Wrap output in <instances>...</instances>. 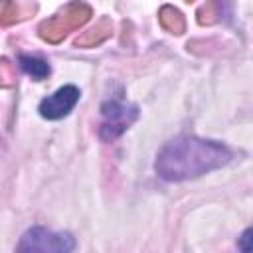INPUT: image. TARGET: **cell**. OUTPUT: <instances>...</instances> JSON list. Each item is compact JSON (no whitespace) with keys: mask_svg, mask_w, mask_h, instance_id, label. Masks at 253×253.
<instances>
[{"mask_svg":"<svg viewBox=\"0 0 253 253\" xmlns=\"http://www.w3.org/2000/svg\"><path fill=\"white\" fill-rule=\"evenodd\" d=\"M231 152L213 140H202L196 136H182L168 142L158 158H156V172L160 178L178 182L202 176L210 170H215L227 164Z\"/></svg>","mask_w":253,"mask_h":253,"instance_id":"1","label":"cell"},{"mask_svg":"<svg viewBox=\"0 0 253 253\" xmlns=\"http://www.w3.org/2000/svg\"><path fill=\"white\" fill-rule=\"evenodd\" d=\"M101 115L105 119L101 123V128H99L101 138L103 140H115L138 117V109L134 105H126V103H119V101H107L101 107Z\"/></svg>","mask_w":253,"mask_h":253,"instance_id":"2","label":"cell"},{"mask_svg":"<svg viewBox=\"0 0 253 253\" xmlns=\"http://www.w3.org/2000/svg\"><path fill=\"white\" fill-rule=\"evenodd\" d=\"M75 241L69 233H53L43 227H32L18 243V251H71Z\"/></svg>","mask_w":253,"mask_h":253,"instance_id":"3","label":"cell"},{"mask_svg":"<svg viewBox=\"0 0 253 253\" xmlns=\"http://www.w3.org/2000/svg\"><path fill=\"white\" fill-rule=\"evenodd\" d=\"M77 101H79V89L73 85H65L40 103V115L49 121L61 119L75 107Z\"/></svg>","mask_w":253,"mask_h":253,"instance_id":"4","label":"cell"},{"mask_svg":"<svg viewBox=\"0 0 253 253\" xmlns=\"http://www.w3.org/2000/svg\"><path fill=\"white\" fill-rule=\"evenodd\" d=\"M89 16H91V8L83 2H71L61 10V14H57V18L65 24L67 30L83 26L89 20Z\"/></svg>","mask_w":253,"mask_h":253,"instance_id":"5","label":"cell"},{"mask_svg":"<svg viewBox=\"0 0 253 253\" xmlns=\"http://www.w3.org/2000/svg\"><path fill=\"white\" fill-rule=\"evenodd\" d=\"M111 30H113V26H111V20H107V18H101V20L97 22V26H95V28H91L89 32H85L83 36H79V38L75 40V45H83V47H91V45H97V43L105 42V40L111 36Z\"/></svg>","mask_w":253,"mask_h":253,"instance_id":"6","label":"cell"},{"mask_svg":"<svg viewBox=\"0 0 253 253\" xmlns=\"http://www.w3.org/2000/svg\"><path fill=\"white\" fill-rule=\"evenodd\" d=\"M67 32H69V30L65 28V24H63L57 16H53V18L42 22V26H40V36H42L43 40L51 42V43H57L59 40H63V36H65Z\"/></svg>","mask_w":253,"mask_h":253,"instance_id":"7","label":"cell"},{"mask_svg":"<svg viewBox=\"0 0 253 253\" xmlns=\"http://www.w3.org/2000/svg\"><path fill=\"white\" fill-rule=\"evenodd\" d=\"M160 24H162V28H166L172 34H182L184 28H186L184 16L172 6H164L160 10Z\"/></svg>","mask_w":253,"mask_h":253,"instance_id":"8","label":"cell"},{"mask_svg":"<svg viewBox=\"0 0 253 253\" xmlns=\"http://www.w3.org/2000/svg\"><path fill=\"white\" fill-rule=\"evenodd\" d=\"M20 67L28 73V75H32L34 79H45L47 75H49V65L43 61V59H40V57H32V55H20Z\"/></svg>","mask_w":253,"mask_h":253,"instance_id":"9","label":"cell"},{"mask_svg":"<svg viewBox=\"0 0 253 253\" xmlns=\"http://www.w3.org/2000/svg\"><path fill=\"white\" fill-rule=\"evenodd\" d=\"M221 14H223V0H210L198 12V20H200V24H211L217 18H221Z\"/></svg>","mask_w":253,"mask_h":253,"instance_id":"10","label":"cell"},{"mask_svg":"<svg viewBox=\"0 0 253 253\" xmlns=\"http://www.w3.org/2000/svg\"><path fill=\"white\" fill-rule=\"evenodd\" d=\"M14 81V67L8 59H0V85H10Z\"/></svg>","mask_w":253,"mask_h":253,"instance_id":"11","label":"cell"},{"mask_svg":"<svg viewBox=\"0 0 253 253\" xmlns=\"http://www.w3.org/2000/svg\"><path fill=\"white\" fill-rule=\"evenodd\" d=\"M249 239H251V229H247V231L243 233V243H241V249H243V251H251Z\"/></svg>","mask_w":253,"mask_h":253,"instance_id":"12","label":"cell"},{"mask_svg":"<svg viewBox=\"0 0 253 253\" xmlns=\"http://www.w3.org/2000/svg\"><path fill=\"white\" fill-rule=\"evenodd\" d=\"M188 2H190V0H188Z\"/></svg>","mask_w":253,"mask_h":253,"instance_id":"13","label":"cell"}]
</instances>
